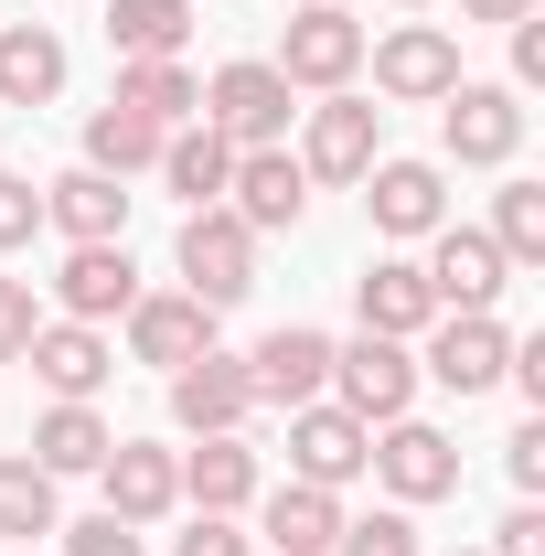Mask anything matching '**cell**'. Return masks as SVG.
Wrapping results in <instances>:
<instances>
[{
  "instance_id": "21",
  "label": "cell",
  "mask_w": 545,
  "mask_h": 556,
  "mask_svg": "<svg viewBox=\"0 0 545 556\" xmlns=\"http://www.w3.org/2000/svg\"><path fill=\"white\" fill-rule=\"evenodd\" d=\"M43 225H54L65 247H97V236H129V193H118L107 172H86V161H75V172H54V182H43Z\"/></svg>"
},
{
  "instance_id": "4",
  "label": "cell",
  "mask_w": 545,
  "mask_h": 556,
  "mask_svg": "<svg viewBox=\"0 0 545 556\" xmlns=\"http://www.w3.org/2000/svg\"><path fill=\"white\" fill-rule=\"evenodd\" d=\"M289 97H300V86L278 65H225L204 86V129H225L236 150H289V118H300Z\"/></svg>"
},
{
  "instance_id": "14",
  "label": "cell",
  "mask_w": 545,
  "mask_h": 556,
  "mask_svg": "<svg viewBox=\"0 0 545 556\" xmlns=\"http://www.w3.org/2000/svg\"><path fill=\"white\" fill-rule=\"evenodd\" d=\"M214 321H225V311H204L193 289H139L129 300V353L161 364V375H182L193 353H214Z\"/></svg>"
},
{
  "instance_id": "3",
  "label": "cell",
  "mask_w": 545,
  "mask_h": 556,
  "mask_svg": "<svg viewBox=\"0 0 545 556\" xmlns=\"http://www.w3.org/2000/svg\"><path fill=\"white\" fill-rule=\"evenodd\" d=\"M375 471V428L353 407H332V396H310V407H289V482L310 492H342Z\"/></svg>"
},
{
  "instance_id": "29",
  "label": "cell",
  "mask_w": 545,
  "mask_h": 556,
  "mask_svg": "<svg viewBox=\"0 0 545 556\" xmlns=\"http://www.w3.org/2000/svg\"><path fill=\"white\" fill-rule=\"evenodd\" d=\"M161 139H172V129H150L139 108H118V97H107V108L86 118V172L129 182V172H150V161H161Z\"/></svg>"
},
{
  "instance_id": "5",
  "label": "cell",
  "mask_w": 545,
  "mask_h": 556,
  "mask_svg": "<svg viewBox=\"0 0 545 556\" xmlns=\"http://www.w3.org/2000/svg\"><path fill=\"white\" fill-rule=\"evenodd\" d=\"M417 396V353L385 343V332H353V343H332V407H353L364 428H385V417H407Z\"/></svg>"
},
{
  "instance_id": "7",
  "label": "cell",
  "mask_w": 545,
  "mask_h": 556,
  "mask_svg": "<svg viewBox=\"0 0 545 556\" xmlns=\"http://www.w3.org/2000/svg\"><path fill=\"white\" fill-rule=\"evenodd\" d=\"M364 65H375V86H385L396 108H439V97L460 86V43H449L439 22H396L385 43H364Z\"/></svg>"
},
{
  "instance_id": "40",
  "label": "cell",
  "mask_w": 545,
  "mask_h": 556,
  "mask_svg": "<svg viewBox=\"0 0 545 556\" xmlns=\"http://www.w3.org/2000/svg\"><path fill=\"white\" fill-rule=\"evenodd\" d=\"M535 0H460V22H524Z\"/></svg>"
},
{
  "instance_id": "28",
  "label": "cell",
  "mask_w": 545,
  "mask_h": 556,
  "mask_svg": "<svg viewBox=\"0 0 545 556\" xmlns=\"http://www.w3.org/2000/svg\"><path fill=\"white\" fill-rule=\"evenodd\" d=\"M107 43H118V65L182 54L193 43V0H107Z\"/></svg>"
},
{
  "instance_id": "13",
  "label": "cell",
  "mask_w": 545,
  "mask_h": 556,
  "mask_svg": "<svg viewBox=\"0 0 545 556\" xmlns=\"http://www.w3.org/2000/svg\"><path fill=\"white\" fill-rule=\"evenodd\" d=\"M172 417H182L193 439H236V428L257 417V386H246V353H193V364L172 375Z\"/></svg>"
},
{
  "instance_id": "20",
  "label": "cell",
  "mask_w": 545,
  "mask_h": 556,
  "mask_svg": "<svg viewBox=\"0 0 545 556\" xmlns=\"http://www.w3.org/2000/svg\"><path fill=\"white\" fill-rule=\"evenodd\" d=\"M353 311H364V332H385V343H417V332L439 321V300H428L417 257H375V268L353 278Z\"/></svg>"
},
{
  "instance_id": "30",
  "label": "cell",
  "mask_w": 545,
  "mask_h": 556,
  "mask_svg": "<svg viewBox=\"0 0 545 556\" xmlns=\"http://www.w3.org/2000/svg\"><path fill=\"white\" fill-rule=\"evenodd\" d=\"M65 514H54V471H33V450H0V535H54Z\"/></svg>"
},
{
  "instance_id": "31",
  "label": "cell",
  "mask_w": 545,
  "mask_h": 556,
  "mask_svg": "<svg viewBox=\"0 0 545 556\" xmlns=\"http://www.w3.org/2000/svg\"><path fill=\"white\" fill-rule=\"evenodd\" d=\"M503 247V268H545V182H503V204L481 225Z\"/></svg>"
},
{
  "instance_id": "32",
  "label": "cell",
  "mask_w": 545,
  "mask_h": 556,
  "mask_svg": "<svg viewBox=\"0 0 545 556\" xmlns=\"http://www.w3.org/2000/svg\"><path fill=\"white\" fill-rule=\"evenodd\" d=\"M332 556H417V525H407V503H375V514H342Z\"/></svg>"
},
{
  "instance_id": "17",
  "label": "cell",
  "mask_w": 545,
  "mask_h": 556,
  "mask_svg": "<svg viewBox=\"0 0 545 556\" xmlns=\"http://www.w3.org/2000/svg\"><path fill=\"white\" fill-rule=\"evenodd\" d=\"M364 214H375V236H439V225H449L439 161H375V172H364Z\"/></svg>"
},
{
  "instance_id": "9",
  "label": "cell",
  "mask_w": 545,
  "mask_h": 556,
  "mask_svg": "<svg viewBox=\"0 0 545 556\" xmlns=\"http://www.w3.org/2000/svg\"><path fill=\"white\" fill-rule=\"evenodd\" d=\"M503 364H514V332H503L492 311H439L417 375H439L449 396H481V386H503Z\"/></svg>"
},
{
  "instance_id": "34",
  "label": "cell",
  "mask_w": 545,
  "mask_h": 556,
  "mask_svg": "<svg viewBox=\"0 0 545 556\" xmlns=\"http://www.w3.org/2000/svg\"><path fill=\"white\" fill-rule=\"evenodd\" d=\"M172 556H257V535H236V514H193L172 535Z\"/></svg>"
},
{
  "instance_id": "41",
  "label": "cell",
  "mask_w": 545,
  "mask_h": 556,
  "mask_svg": "<svg viewBox=\"0 0 545 556\" xmlns=\"http://www.w3.org/2000/svg\"><path fill=\"white\" fill-rule=\"evenodd\" d=\"M396 11H428V0H396Z\"/></svg>"
},
{
  "instance_id": "25",
  "label": "cell",
  "mask_w": 545,
  "mask_h": 556,
  "mask_svg": "<svg viewBox=\"0 0 545 556\" xmlns=\"http://www.w3.org/2000/svg\"><path fill=\"white\" fill-rule=\"evenodd\" d=\"M172 471H182V503H193V514H246V503H257V450H246V439H204V450L172 460Z\"/></svg>"
},
{
  "instance_id": "26",
  "label": "cell",
  "mask_w": 545,
  "mask_h": 556,
  "mask_svg": "<svg viewBox=\"0 0 545 556\" xmlns=\"http://www.w3.org/2000/svg\"><path fill=\"white\" fill-rule=\"evenodd\" d=\"M118 108H139L150 129H182V118H204V75L182 65V54H150V65H118Z\"/></svg>"
},
{
  "instance_id": "36",
  "label": "cell",
  "mask_w": 545,
  "mask_h": 556,
  "mask_svg": "<svg viewBox=\"0 0 545 556\" xmlns=\"http://www.w3.org/2000/svg\"><path fill=\"white\" fill-rule=\"evenodd\" d=\"M65 535V556H139V525H118V514H86V525H54Z\"/></svg>"
},
{
  "instance_id": "37",
  "label": "cell",
  "mask_w": 545,
  "mask_h": 556,
  "mask_svg": "<svg viewBox=\"0 0 545 556\" xmlns=\"http://www.w3.org/2000/svg\"><path fill=\"white\" fill-rule=\"evenodd\" d=\"M503 471H514V492H545V417H524L503 439Z\"/></svg>"
},
{
  "instance_id": "15",
  "label": "cell",
  "mask_w": 545,
  "mask_h": 556,
  "mask_svg": "<svg viewBox=\"0 0 545 556\" xmlns=\"http://www.w3.org/2000/svg\"><path fill=\"white\" fill-rule=\"evenodd\" d=\"M428 300H439V311H492V300H503V247H492V236H481V225H439V236H428Z\"/></svg>"
},
{
  "instance_id": "8",
  "label": "cell",
  "mask_w": 545,
  "mask_h": 556,
  "mask_svg": "<svg viewBox=\"0 0 545 556\" xmlns=\"http://www.w3.org/2000/svg\"><path fill=\"white\" fill-rule=\"evenodd\" d=\"M375 139H385V108H364L353 86H332V97L310 108L300 172H310V182H364V172H375Z\"/></svg>"
},
{
  "instance_id": "16",
  "label": "cell",
  "mask_w": 545,
  "mask_h": 556,
  "mask_svg": "<svg viewBox=\"0 0 545 556\" xmlns=\"http://www.w3.org/2000/svg\"><path fill=\"white\" fill-rule=\"evenodd\" d=\"M54 300H65V321H129V300H139L129 236H97V247H65V268H54Z\"/></svg>"
},
{
  "instance_id": "22",
  "label": "cell",
  "mask_w": 545,
  "mask_h": 556,
  "mask_svg": "<svg viewBox=\"0 0 545 556\" xmlns=\"http://www.w3.org/2000/svg\"><path fill=\"white\" fill-rule=\"evenodd\" d=\"M118 450V428L97 407H75V396H54V407L33 417V471H54V482H75V471H97Z\"/></svg>"
},
{
  "instance_id": "19",
  "label": "cell",
  "mask_w": 545,
  "mask_h": 556,
  "mask_svg": "<svg viewBox=\"0 0 545 556\" xmlns=\"http://www.w3.org/2000/svg\"><path fill=\"white\" fill-rule=\"evenodd\" d=\"M97 482H107V514H118V525H161V514L182 503L172 450H150V439H118V450L97 460Z\"/></svg>"
},
{
  "instance_id": "39",
  "label": "cell",
  "mask_w": 545,
  "mask_h": 556,
  "mask_svg": "<svg viewBox=\"0 0 545 556\" xmlns=\"http://www.w3.org/2000/svg\"><path fill=\"white\" fill-rule=\"evenodd\" d=\"M503 33H514V75H524V86H545V22L524 11V22H503Z\"/></svg>"
},
{
  "instance_id": "33",
  "label": "cell",
  "mask_w": 545,
  "mask_h": 556,
  "mask_svg": "<svg viewBox=\"0 0 545 556\" xmlns=\"http://www.w3.org/2000/svg\"><path fill=\"white\" fill-rule=\"evenodd\" d=\"M33 236H43V182L0 172V247H33Z\"/></svg>"
},
{
  "instance_id": "11",
  "label": "cell",
  "mask_w": 545,
  "mask_h": 556,
  "mask_svg": "<svg viewBox=\"0 0 545 556\" xmlns=\"http://www.w3.org/2000/svg\"><path fill=\"white\" fill-rule=\"evenodd\" d=\"M310 204V172L289 161V150H236V172H225V214L246 225V236H289Z\"/></svg>"
},
{
  "instance_id": "35",
  "label": "cell",
  "mask_w": 545,
  "mask_h": 556,
  "mask_svg": "<svg viewBox=\"0 0 545 556\" xmlns=\"http://www.w3.org/2000/svg\"><path fill=\"white\" fill-rule=\"evenodd\" d=\"M43 332V311H33V278H0V364H22V343Z\"/></svg>"
},
{
  "instance_id": "18",
  "label": "cell",
  "mask_w": 545,
  "mask_h": 556,
  "mask_svg": "<svg viewBox=\"0 0 545 556\" xmlns=\"http://www.w3.org/2000/svg\"><path fill=\"white\" fill-rule=\"evenodd\" d=\"M22 364H33V375H43L54 396H75V407H86V396H97V386L118 375V343H107L97 321H43V332L22 343Z\"/></svg>"
},
{
  "instance_id": "10",
  "label": "cell",
  "mask_w": 545,
  "mask_h": 556,
  "mask_svg": "<svg viewBox=\"0 0 545 556\" xmlns=\"http://www.w3.org/2000/svg\"><path fill=\"white\" fill-rule=\"evenodd\" d=\"M246 386H257V407H310V396H332V332L278 321L268 343L246 353Z\"/></svg>"
},
{
  "instance_id": "6",
  "label": "cell",
  "mask_w": 545,
  "mask_h": 556,
  "mask_svg": "<svg viewBox=\"0 0 545 556\" xmlns=\"http://www.w3.org/2000/svg\"><path fill=\"white\" fill-rule=\"evenodd\" d=\"M439 150H449L460 172H503V161L524 150L514 86H449V97H439Z\"/></svg>"
},
{
  "instance_id": "38",
  "label": "cell",
  "mask_w": 545,
  "mask_h": 556,
  "mask_svg": "<svg viewBox=\"0 0 545 556\" xmlns=\"http://www.w3.org/2000/svg\"><path fill=\"white\" fill-rule=\"evenodd\" d=\"M481 556H545V514H535V503H514V514H503V535H492Z\"/></svg>"
},
{
  "instance_id": "23",
  "label": "cell",
  "mask_w": 545,
  "mask_h": 556,
  "mask_svg": "<svg viewBox=\"0 0 545 556\" xmlns=\"http://www.w3.org/2000/svg\"><path fill=\"white\" fill-rule=\"evenodd\" d=\"M43 97H65L54 22H0V108H43Z\"/></svg>"
},
{
  "instance_id": "43",
  "label": "cell",
  "mask_w": 545,
  "mask_h": 556,
  "mask_svg": "<svg viewBox=\"0 0 545 556\" xmlns=\"http://www.w3.org/2000/svg\"><path fill=\"white\" fill-rule=\"evenodd\" d=\"M289 11H300V0H289Z\"/></svg>"
},
{
  "instance_id": "12",
  "label": "cell",
  "mask_w": 545,
  "mask_h": 556,
  "mask_svg": "<svg viewBox=\"0 0 545 556\" xmlns=\"http://www.w3.org/2000/svg\"><path fill=\"white\" fill-rule=\"evenodd\" d=\"M375 482L396 492V503H439V492H460V450L428 417H385L375 428Z\"/></svg>"
},
{
  "instance_id": "42",
  "label": "cell",
  "mask_w": 545,
  "mask_h": 556,
  "mask_svg": "<svg viewBox=\"0 0 545 556\" xmlns=\"http://www.w3.org/2000/svg\"><path fill=\"white\" fill-rule=\"evenodd\" d=\"M449 556H481V546H449Z\"/></svg>"
},
{
  "instance_id": "2",
  "label": "cell",
  "mask_w": 545,
  "mask_h": 556,
  "mask_svg": "<svg viewBox=\"0 0 545 556\" xmlns=\"http://www.w3.org/2000/svg\"><path fill=\"white\" fill-rule=\"evenodd\" d=\"M172 268H182V289H193L204 311H236V300L257 289V236H246L225 204H193V214H182V247H172Z\"/></svg>"
},
{
  "instance_id": "24",
  "label": "cell",
  "mask_w": 545,
  "mask_h": 556,
  "mask_svg": "<svg viewBox=\"0 0 545 556\" xmlns=\"http://www.w3.org/2000/svg\"><path fill=\"white\" fill-rule=\"evenodd\" d=\"M182 204H225V172H236V139L225 129H204V118H182V129L161 139V161H150Z\"/></svg>"
},
{
  "instance_id": "27",
  "label": "cell",
  "mask_w": 545,
  "mask_h": 556,
  "mask_svg": "<svg viewBox=\"0 0 545 556\" xmlns=\"http://www.w3.org/2000/svg\"><path fill=\"white\" fill-rule=\"evenodd\" d=\"M332 535H342V492H310V482L268 492V556H332Z\"/></svg>"
},
{
  "instance_id": "1",
  "label": "cell",
  "mask_w": 545,
  "mask_h": 556,
  "mask_svg": "<svg viewBox=\"0 0 545 556\" xmlns=\"http://www.w3.org/2000/svg\"><path fill=\"white\" fill-rule=\"evenodd\" d=\"M364 43H375V33H364L342 0H300V11H289V33H278V75H289L300 97H332V86L364 75Z\"/></svg>"
}]
</instances>
